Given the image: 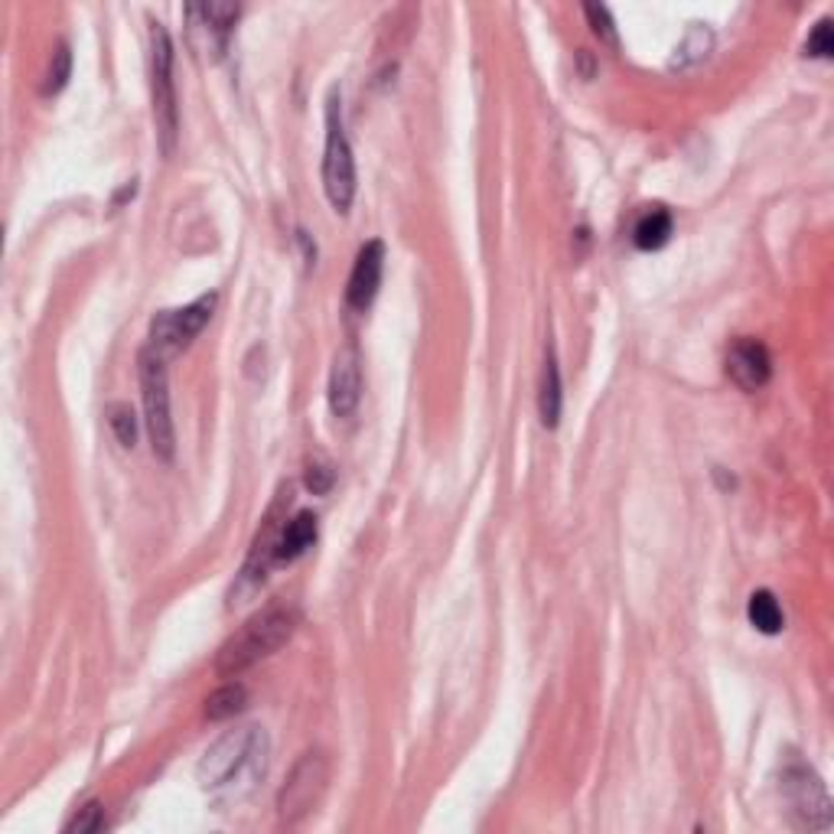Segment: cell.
Returning <instances> with one entry per match:
<instances>
[{
  "label": "cell",
  "instance_id": "13",
  "mask_svg": "<svg viewBox=\"0 0 834 834\" xmlns=\"http://www.w3.org/2000/svg\"><path fill=\"white\" fill-rule=\"evenodd\" d=\"M561 369H558V356L555 349L545 353V372H541V392H538V415H541V424L545 427H558L561 420Z\"/></svg>",
  "mask_w": 834,
  "mask_h": 834
},
{
  "label": "cell",
  "instance_id": "1",
  "mask_svg": "<svg viewBox=\"0 0 834 834\" xmlns=\"http://www.w3.org/2000/svg\"><path fill=\"white\" fill-rule=\"evenodd\" d=\"M267 770V734L261 727H238L218 737L196 766V779L206 793L241 799Z\"/></svg>",
  "mask_w": 834,
  "mask_h": 834
},
{
  "label": "cell",
  "instance_id": "8",
  "mask_svg": "<svg viewBox=\"0 0 834 834\" xmlns=\"http://www.w3.org/2000/svg\"><path fill=\"white\" fill-rule=\"evenodd\" d=\"M783 786H786V793H789L793 809L802 815V825L819 829V832H825V829L832 825V799H829L825 783L815 776L812 766L793 763V766L783 773Z\"/></svg>",
  "mask_w": 834,
  "mask_h": 834
},
{
  "label": "cell",
  "instance_id": "22",
  "mask_svg": "<svg viewBox=\"0 0 834 834\" xmlns=\"http://www.w3.org/2000/svg\"><path fill=\"white\" fill-rule=\"evenodd\" d=\"M584 16L591 20V29H594L604 43L617 46V26H613V16H610V10H607V7H600V3H587V7H584Z\"/></svg>",
  "mask_w": 834,
  "mask_h": 834
},
{
  "label": "cell",
  "instance_id": "23",
  "mask_svg": "<svg viewBox=\"0 0 834 834\" xmlns=\"http://www.w3.org/2000/svg\"><path fill=\"white\" fill-rule=\"evenodd\" d=\"M330 486H333V469L323 466V463H310V469H307V489H310L313 496H326Z\"/></svg>",
  "mask_w": 834,
  "mask_h": 834
},
{
  "label": "cell",
  "instance_id": "16",
  "mask_svg": "<svg viewBox=\"0 0 834 834\" xmlns=\"http://www.w3.org/2000/svg\"><path fill=\"white\" fill-rule=\"evenodd\" d=\"M747 617H750L753 629H760L763 635H776V632H783V626H786L783 607L776 604V597H773L770 591H756V594L750 597Z\"/></svg>",
  "mask_w": 834,
  "mask_h": 834
},
{
  "label": "cell",
  "instance_id": "4",
  "mask_svg": "<svg viewBox=\"0 0 834 834\" xmlns=\"http://www.w3.org/2000/svg\"><path fill=\"white\" fill-rule=\"evenodd\" d=\"M167 356L144 349L138 356V372H141V395H144V420L151 433L154 456L174 460L177 453V437H174V417H170V382H167Z\"/></svg>",
  "mask_w": 834,
  "mask_h": 834
},
{
  "label": "cell",
  "instance_id": "14",
  "mask_svg": "<svg viewBox=\"0 0 834 834\" xmlns=\"http://www.w3.org/2000/svg\"><path fill=\"white\" fill-rule=\"evenodd\" d=\"M671 228H675L671 225V212L662 206H652L645 215H639V222L632 228V241H635L639 251H658V248L668 245Z\"/></svg>",
  "mask_w": 834,
  "mask_h": 834
},
{
  "label": "cell",
  "instance_id": "20",
  "mask_svg": "<svg viewBox=\"0 0 834 834\" xmlns=\"http://www.w3.org/2000/svg\"><path fill=\"white\" fill-rule=\"evenodd\" d=\"M832 52H834L832 20H829V16H822V20L815 23V29H812L809 43H806V56H812V59H832Z\"/></svg>",
  "mask_w": 834,
  "mask_h": 834
},
{
  "label": "cell",
  "instance_id": "10",
  "mask_svg": "<svg viewBox=\"0 0 834 834\" xmlns=\"http://www.w3.org/2000/svg\"><path fill=\"white\" fill-rule=\"evenodd\" d=\"M727 376L737 389L743 392H756L770 382L773 376V359H770V349L760 343V339H737L727 353Z\"/></svg>",
  "mask_w": 834,
  "mask_h": 834
},
{
  "label": "cell",
  "instance_id": "17",
  "mask_svg": "<svg viewBox=\"0 0 834 834\" xmlns=\"http://www.w3.org/2000/svg\"><path fill=\"white\" fill-rule=\"evenodd\" d=\"M245 701H248V694L241 684H225L206 701V717L208 720H228L245 711Z\"/></svg>",
  "mask_w": 834,
  "mask_h": 834
},
{
  "label": "cell",
  "instance_id": "3",
  "mask_svg": "<svg viewBox=\"0 0 834 834\" xmlns=\"http://www.w3.org/2000/svg\"><path fill=\"white\" fill-rule=\"evenodd\" d=\"M323 190L330 206L346 215L356 200V160L343 128V102L333 88L326 98V147H323Z\"/></svg>",
  "mask_w": 834,
  "mask_h": 834
},
{
  "label": "cell",
  "instance_id": "15",
  "mask_svg": "<svg viewBox=\"0 0 834 834\" xmlns=\"http://www.w3.org/2000/svg\"><path fill=\"white\" fill-rule=\"evenodd\" d=\"M711 46H714V33H711L707 26L694 23V26L688 29V36L678 43V49H675V56H671V69H691V65L704 62L707 52H711Z\"/></svg>",
  "mask_w": 834,
  "mask_h": 834
},
{
  "label": "cell",
  "instance_id": "6",
  "mask_svg": "<svg viewBox=\"0 0 834 834\" xmlns=\"http://www.w3.org/2000/svg\"><path fill=\"white\" fill-rule=\"evenodd\" d=\"M151 79L157 131L164 141V154H170L177 141V88H174V43L164 23H154L151 29Z\"/></svg>",
  "mask_w": 834,
  "mask_h": 834
},
{
  "label": "cell",
  "instance_id": "12",
  "mask_svg": "<svg viewBox=\"0 0 834 834\" xmlns=\"http://www.w3.org/2000/svg\"><path fill=\"white\" fill-rule=\"evenodd\" d=\"M317 541V515L313 512H297L290 522H284L281 528V541H277V555L274 561H297L300 555H307Z\"/></svg>",
  "mask_w": 834,
  "mask_h": 834
},
{
  "label": "cell",
  "instance_id": "7",
  "mask_svg": "<svg viewBox=\"0 0 834 834\" xmlns=\"http://www.w3.org/2000/svg\"><path fill=\"white\" fill-rule=\"evenodd\" d=\"M215 300H218L215 294H203L193 303H187L183 310L157 313L154 323H151V349L160 353V356H174L183 346H190L206 330L208 320H212Z\"/></svg>",
  "mask_w": 834,
  "mask_h": 834
},
{
  "label": "cell",
  "instance_id": "11",
  "mask_svg": "<svg viewBox=\"0 0 834 834\" xmlns=\"http://www.w3.org/2000/svg\"><path fill=\"white\" fill-rule=\"evenodd\" d=\"M382 271H385V245L376 238L369 245H362V251L356 254L353 274H349V287H346V303L353 310H369L379 284H382Z\"/></svg>",
  "mask_w": 834,
  "mask_h": 834
},
{
  "label": "cell",
  "instance_id": "5",
  "mask_svg": "<svg viewBox=\"0 0 834 834\" xmlns=\"http://www.w3.org/2000/svg\"><path fill=\"white\" fill-rule=\"evenodd\" d=\"M330 783V760L323 753H303L297 760V766L290 770L284 789L277 793V815L287 825L303 822L307 815L317 812V806L323 802Z\"/></svg>",
  "mask_w": 834,
  "mask_h": 834
},
{
  "label": "cell",
  "instance_id": "19",
  "mask_svg": "<svg viewBox=\"0 0 834 834\" xmlns=\"http://www.w3.org/2000/svg\"><path fill=\"white\" fill-rule=\"evenodd\" d=\"M105 415H108V427L118 437V443L131 450L138 443V417H134V408L124 405V402H111Z\"/></svg>",
  "mask_w": 834,
  "mask_h": 834
},
{
  "label": "cell",
  "instance_id": "2",
  "mask_svg": "<svg viewBox=\"0 0 834 834\" xmlns=\"http://www.w3.org/2000/svg\"><path fill=\"white\" fill-rule=\"evenodd\" d=\"M300 626V610L294 604H271L241 626L215 655V671L225 678H238L261 658L274 655Z\"/></svg>",
  "mask_w": 834,
  "mask_h": 834
},
{
  "label": "cell",
  "instance_id": "18",
  "mask_svg": "<svg viewBox=\"0 0 834 834\" xmlns=\"http://www.w3.org/2000/svg\"><path fill=\"white\" fill-rule=\"evenodd\" d=\"M69 75H72V52H69V43H59V46H56V52H52V62H49V69H46L43 88H39V92H43V98L59 95V92L65 88Z\"/></svg>",
  "mask_w": 834,
  "mask_h": 834
},
{
  "label": "cell",
  "instance_id": "9",
  "mask_svg": "<svg viewBox=\"0 0 834 834\" xmlns=\"http://www.w3.org/2000/svg\"><path fill=\"white\" fill-rule=\"evenodd\" d=\"M362 398V359L356 346L336 353L330 369V408L336 417H353Z\"/></svg>",
  "mask_w": 834,
  "mask_h": 834
},
{
  "label": "cell",
  "instance_id": "21",
  "mask_svg": "<svg viewBox=\"0 0 834 834\" xmlns=\"http://www.w3.org/2000/svg\"><path fill=\"white\" fill-rule=\"evenodd\" d=\"M105 829V809L98 802H88L85 809H79V815L65 825L69 834H98Z\"/></svg>",
  "mask_w": 834,
  "mask_h": 834
}]
</instances>
